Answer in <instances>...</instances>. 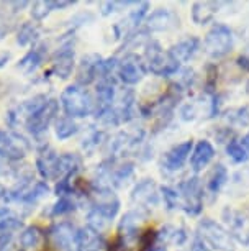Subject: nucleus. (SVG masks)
I'll use <instances>...</instances> for the list:
<instances>
[{
    "label": "nucleus",
    "instance_id": "f257e3e1",
    "mask_svg": "<svg viewBox=\"0 0 249 251\" xmlns=\"http://www.w3.org/2000/svg\"><path fill=\"white\" fill-rule=\"evenodd\" d=\"M195 238L205 246L206 251H234L233 236L229 235V231L225 228L222 224L211 220L204 219L200 220L199 226H197Z\"/></svg>",
    "mask_w": 249,
    "mask_h": 251
},
{
    "label": "nucleus",
    "instance_id": "f03ea898",
    "mask_svg": "<svg viewBox=\"0 0 249 251\" xmlns=\"http://www.w3.org/2000/svg\"><path fill=\"white\" fill-rule=\"evenodd\" d=\"M61 107L70 118H84L92 115L95 110V99L87 91V87L74 84L61 94Z\"/></svg>",
    "mask_w": 249,
    "mask_h": 251
},
{
    "label": "nucleus",
    "instance_id": "7ed1b4c3",
    "mask_svg": "<svg viewBox=\"0 0 249 251\" xmlns=\"http://www.w3.org/2000/svg\"><path fill=\"white\" fill-rule=\"evenodd\" d=\"M144 63L151 74L159 77H171L181 71V64L169 54V51L162 50V46L154 40H149L144 46Z\"/></svg>",
    "mask_w": 249,
    "mask_h": 251
},
{
    "label": "nucleus",
    "instance_id": "20e7f679",
    "mask_svg": "<svg viewBox=\"0 0 249 251\" xmlns=\"http://www.w3.org/2000/svg\"><path fill=\"white\" fill-rule=\"evenodd\" d=\"M204 51L211 59H223L234 48L233 30L225 23H213L204 38Z\"/></svg>",
    "mask_w": 249,
    "mask_h": 251
},
{
    "label": "nucleus",
    "instance_id": "39448f33",
    "mask_svg": "<svg viewBox=\"0 0 249 251\" xmlns=\"http://www.w3.org/2000/svg\"><path fill=\"white\" fill-rule=\"evenodd\" d=\"M181 196V208L189 217H197L204 210V184L197 176L179 182L176 187Z\"/></svg>",
    "mask_w": 249,
    "mask_h": 251
},
{
    "label": "nucleus",
    "instance_id": "423d86ee",
    "mask_svg": "<svg viewBox=\"0 0 249 251\" xmlns=\"http://www.w3.org/2000/svg\"><path fill=\"white\" fill-rule=\"evenodd\" d=\"M89 196H91V210L100 214L110 222L115 219L120 210V201L110 187L92 186Z\"/></svg>",
    "mask_w": 249,
    "mask_h": 251
},
{
    "label": "nucleus",
    "instance_id": "0eeeda50",
    "mask_svg": "<svg viewBox=\"0 0 249 251\" xmlns=\"http://www.w3.org/2000/svg\"><path fill=\"white\" fill-rule=\"evenodd\" d=\"M148 68L146 63L141 56L135 53H126L123 58L118 59L116 66V77L125 84V86H136L146 75Z\"/></svg>",
    "mask_w": 249,
    "mask_h": 251
},
{
    "label": "nucleus",
    "instance_id": "6e6552de",
    "mask_svg": "<svg viewBox=\"0 0 249 251\" xmlns=\"http://www.w3.org/2000/svg\"><path fill=\"white\" fill-rule=\"evenodd\" d=\"M58 110H59V102L54 100V99H49L40 110H36L28 118L25 126L31 135H35V136L43 135L45 131L49 128L51 123L54 122L56 115H58Z\"/></svg>",
    "mask_w": 249,
    "mask_h": 251
},
{
    "label": "nucleus",
    "instance_id": "1a4fd4ad",
    "mask_svg": "<svg viewBox=\"0 0 249 251\" xmlns=\"http://www.w3.org/2000/svg\"><path fill=\"white\" fill-rule=\"evenodd\" d=\"M223 222H225V228L229 231L233 240H238L239 243L249 246V215L248 214L226 207L223 210Z\"/></svg>",
    "mask_w": 249,
    "mask_h": 251
},
{
    "label": "nucleus",
    "instance_id": "9d476101",
    "mask_svg": "<svg viewBox=\"0 0 249 251\" xmlns=\"http://www.w3.org/2000/svg\"><path fill=\"white\" fill-rule=\"evenodd\" d=\"M159 189L153 179H141L131 191V201L139 210H151L159 203Z\"/></svg>",
    "mask_w": 249,
    "mask_h": 251
},
{
    "label": "nucleus",
    "instance_id": "9b49d317",
    "mask_svg": "<svg viewBox=\"0 0 249 251\" xmlns=\"http://www.w3.org/2000/svg\"><path fill=\"white\" fill-rule=\"evenodd\" d=\"M77 230L70 222H59L49 228V240L56 250L59 251H72L77 250Z\"/></svg>",
    "mask_w": 249,
    "mask_h": 251
},
{
    "label": "nucleus",
    "instance_id": "f8f14e48",
    "mask_svg": "<svg viewBox=\"0 0 249 251\" xmlns=\"http://www.w3.org/2000/svg\"><path fill=\"white\" fill-rule=\"evenodd\" d=\"M48 100L49 99L46 96H36L30 99V100L20 102V105H17L15 108H12V110L7 113L8 126H10V128H18V126H22V125H26L28 118L36 110H40Z\"/></svg>",
    "mask_w": 249,
    "mask_h": 251
},
{
    "label": "nucleus",
    "instance_id": "ddd939ff",
    "mask_svg": "<svg viewBox=\"0 0 249 251\" xmlns=\"http://www.w3.org/2000/svg\"><path fill=\"white\" fill-rule=\"evenodd\" d=\"M30 148L28 141L23 136L17 135L15 131L0 130V153L10 161H20L25 158Z\"/></svg>",
    "mask_w": 249,
    "mask_h": 251
},
{
    "label": "nucleus",
    "instance_id": "4468645a",
    "mask_svg": "<svg viewBox=\"0 0 249 251\" xmlns=\"http://www.w3.org/2000/svg\"><path fill=\"white\" fill-rule=\"evenodd\" d=\"M148 10H149V3L148 2L136 3L135 10H131L128 15L123 18V20H120L118 23H115L113 33H115L116 40H121V38H128L131 33H135L136 30H138V26L141 25V22L146 20Z\"/></svg>",
    "mask_w": 249,
    "mask_h": 251
},
{
    "label": "nucleus",
    "instance_id": "2eb2a0df",
    "mask_svg": "<svg viewBox=\"0 0 249 251\" xmlns=\"http://www.w3.org/2000/svg\"><path fill=\"white\" fill-rule=\"evenodd\" d=\"M194 141L185 140L182 143L174 145L171 150H167L162 156V168L169 173H177L185 166V163L190 158Z\"/></svg>",
    "mask_w": 249,
    "mask_h": 251
},
{
    "label": "nucleus",
    "instance_id": "dca6fc26",
    "mask_svg": "<svg viewBox=\"0 0 249 251\" xmlns=\"http://www.w3.org/2000/svg\"><path fill=\"white\" fill-rule=\"evenodd\" d=\"M148 31H172L181 26V18L171 8H158L146 17Z\"/></svg>",
    "mask_w": 249,
    "mask_h": 251
},
{
    "label": "nucleus",
    "instance_id": "f3484780",
    "mask_svg": "<svg viewBox=\"0 0 249 251\" xmlns=\"http://www.w3.org/2000/svg\"><path fill=\"white\" fill-rule=\"evenodd\" d=\"M144 220H146V214L139 208L125 214L118 224V238L126 241H138L141 236V224Z\"/></svg>",
    "mask_w": 249,
    "mask_h": 251
},
{
    "label": "nucleus",
    "instance_id": "a211bd4d",
    "mask_svg": "<svg viewBox=\"0 0 249 251\" xmlns=\"http://www.w3.org/2000/svg\"><path fill=\"white\" fill-rule=\"evenodd\" d=\"M215 154H217V151H215V146L211 145V141H208V140L197 141L194 145V148H192V153L189 158L190 169L195 174L202 173L206 166L215 159Z\"/></svg>",
    "mask_w": 249,
    "mask_h": 251
},
{
    "label": "nucleus",
    "instance_id": "6ab92c4d",
    "mask_svg": "<svg viewBox=\"0 0 249 251\" xmlns=\"http://www.w3.org/2000/svg\"><path fill=\"white\" fill-rule=\"evenodd\" d=\"M103 58L98 54H87L81 59L77 69V84L82 87H87L89 84L98 80L100 75V64Z\"/></svg>",
    "mask_w": 249,
    "mask_h": 251
},
{
    "label": "nucleus",
    "instance_id": "aec40b11",
    "mask_svg": "<svg viewBox=\"0 0 249 251\" xmlns=\"http://www.w3.org/2000/svg\"><path fill=\"white\" fill-rule=\"evenodd\" d=\"M74 69V50L72 45L68 43L56 51L53 56V64H51V73L56 77L61 79H68L72 74Z\"/></svg>",
    "mask_w": 249,
    "mask_h": 251
},
{
    "label": "nucleus",
    "instance_id": "412c9836",
    "mask_svg": "<svg viewBox=\"0 0 249 251\" xmlns=\"http://www.w3.org/2000/svg\"><path fill=\"white\" fill-rule=\"evenodd\" d=\"M82 169V158L76 153H63L56 161L54 181L72 179Z\"/></svg>",
    "mask_w": 249,
    "mask_h": 251
},
{
    "label": "nucleus",
    "instance_id": "4be33fe9",
    "mask_svg": "<svg viewBox=\"0 0 249 251\" xmlns=\"http://www.w3.org/2000/svg\"><path fill=\"white\" fill-rule=\"evenodd\" d=\"M228 179H229V174H228L226 166L218 163L217 166H213V169H211L208 173V176H206L204 194L210 197V201H215V199L218 197V194L222 192V189L226 186Z\"/></svg>",
    "mask_w": 249,
    "mask_h": 251
},
{
    "label": "nucleus",
    "instance_id": "5701e85b",
    "mask_svg": "<svg viewBox=\"0 0 249 251\" xmlns=\"http://www.w3.org/2000/svg\"><path fill=\"white\" fill-rule=\"evenodd\" d=\"M200 46H202L200 38L187 36V38H184V40L177 41L176 45H172L167 51H169V54L177 61V63L184 64V63H189L190 59H194V56L199 53Z\"/></svg>",
    "mask_w": 249,
    "mask_h": 251
},
{
    "label": "nucleus",
    "instance_id": "b1692460",
    "mask_svg": "<svg viewBox=\"0 0 249 251\" xmlns=\"http://www.w3.org/2000/svg\"><path fill=\"white\" fill-rule=\"evenodd\" d=\"M46 235L40 226H26L18 236V250L20 251H40L45 246Z\"/></svg>",
    "mask_w": 249,
    "mask_h": 251
},
{
    "label": "nucleus",
    "instance_id": "393cba45",
    "mask_svg": "<svg viewBox=\"0 0 249 251\" xmlns=\"http://www.w3.org/2000/svg\"><path fill=\"white\" fill-rule=\"evenodd\" d=\"M220 7H222L220 2H194L190 10L192 22L200 26L208 25L215 20L217 13L220 12Z\"/></svg>",
    "mask_w": 249,
    "mask_h": 251
},
{
    "label": "nucleus",
    "instance_id": "a878e982",
    "mask_svg": "<svg viewBox=\"0 0 249 251\" xmlns=\"http://www.w3.org/2000/svg\"><path fill=\"white\" fill-rule=\"evenodd\" d=\"M77 251H102L105 241L102 238V233H98L91 226H84L77 230Z\"/></svg>",
    "mask_w": 249,
    "mask_h": 251
},
{
    "label": "nucleus",
    "instance_id": "bb28decb",
    "mask_svg": "<svg viewBox=\"0 0 249 251\" xmlns=\"http://www.w3.org/2000/svg\"><path fill=\"white\" fill-rule=\"evenodd\" d=\"M76 2H70V0H61V2H54V0H40V2H35L31 7V17L35 18L36 22L45 20L46 17L49 15L51 12L54 10H63V8L72 7Z\"/></svg>",
    "mask_w": 249,
    "mask_h": 251
},
{
    "label": "nucleus",
    "instance_id": "cd10ccee",
    "mask_svg": "<svg viewBox=\"0 0 249 251\" xmlns=\"http://www.w3.org/2000/svg\"><path fill=\"white\" fill-rule=\"evenodd\" d=\"M58 153L51 148H45L36 158V169L43 179H51L54 181V171H56V161H58Z\"/></svg>",
    "mask_w": 249,
    "mask_h": 251
},
{
    "label": "nucleus",
    "instance_id": "c85d7f7f",
    "mask_svg": "<svg viewBox=\"0 0 249 251\" xmlns=\"http://www.w3.org/2000/svg\"><path fill=\"white\" fill-rule=\"evenodd\" d=\"M45 56H46V46L45 45L35 46V48L28 51V53L20 59L18 69L25 74H33L45 61Z\"/></svg>",
    "mask_w": 249,
    "mask_h": 251
},
{
    "label": "nucleus",
    "instance_id": "c756f323",
    "mask_svg": "<svg viewBox=\"0 0 249 251\" xmlns=\"http://www.w3.org/2000/svg\"><path fill=\"white\" fill-rule=\"evenodd\" d=\"M226 154L234 164H244L249 161V145L244 138H233L226 143Z\"/></svg>",
    "mask_w": 249,
    "mask_h": 251
},
{
    "label": "nucleus",
    "instance_id": "7c9ffc66",
    "mask_svg": "<svg viewBox=\"0 0 249 251\" xmlns=\"http://www.w3.org/2000/svg\"><path fill=\"white\" fill-rule=\"evenodd\" d=\"M22 228V220L15 217H7L0 220V251L5 250L13 238V233Z\"/></svg>",
    "mask_w": 249,
    "mask_h": 251
},
{
    "label": "nucleus",
    "instance_id": "2f4dec72",
    "mask_svg": "<svg viewBox=\"0 0 249 251\" xmlns=\"http://www.w3.org/2000/svg\"><path fill=\"white\" fill-rule=\"evenodd\" d=\"M158 238L166 241V243H174L177 246H182L185 245V241L189 240V233L184 226H164L161 230V233H158Z\"/></svg>",
    "mask_w": 249,
    "mask_h": 251
},
{
    "label": "nucleus",
    "instance_id": "473e14b6",
    "mask_svg": "<svg viewBox=\"0 0 249 251\" xmlns=\"http://www.w3.org/2000/svg\"><path fill=\"white\" fill-rule=\"evenodd\" d=\"M38 36H40L38 25L33 22H25L17 33V43L20 46H28L31 43H35V41L38 40Z\"/></svg>",
    "mask_w": 249,
    "mask_h": 251
},
{
    "label": "nucleus",
    "instance_id": "72a5a7b5",
    "mask_svg": "<svg viewBox=\"0 0 249 251\" xmlns=\"http://www.w3.org/2000/svg\"><path fill=\"white\" fill-rule=\"evenodd\" d=\"M79 131V125L76 120L70 117H61L56 122V136L59 140H68L70 136H74Z\"/></svg>",
    "mask_w": 249,
    "mask_h": 251
},
{
    "label": "nucleus",
    "instance_id": "f704fd0d",
    "mask_svg": "<svg viewBox=\"0 0 249 251\" xmlns=\"http://www.w3.org/2000/svg\"><path fill=\"white\" fill-rule=\"evenodd\" d=\"M159 192H161V197L167 210H177V208H181V196L176 187L162 186L159 189Z\"/></svg>",
    "mask_w": 249,
    "mask_h": 251
},
{
    "label": "nucleus",
    "instance_id": "c9c22d12",
    "mask_svg": "<svg viewBox=\"0 0 249 251\" xmlns=\"http://www.w3.org/2000/svg\"><path fill=\"white\" fill-rule=\"evenodd\" d=\"M228 122L234 126H249V105H243V107H236L231 108L228 112Z\"/></svg>",
    "mask_w": 249,
    "mask_h": 251
},
{
    "label": "nucleus",
    "instance_id": "e433bc0d",
    "mask_svg": "<svg viewBox=\"0 0 249 251\" xmlns=\"http://www.w3.org/2000/svg\"><path fill=\"white\" fill-rule=\"evenodd\" d=\"M74 196H64V197H59V201L54 203L53 208H51V214L53 215H68L70 212L76 210L77 203L76 201L72 199Z\"/></svg>",
    "mask_w": 249,
    "mask_h": 251
},
{
    "label": "nucleus",
    "instance_id": "4c0bfd02",
    "mask_svg": "<svg viewBox=\"0 0 249 251\" xmlns=\"http://www.w3.org/2000/svg\"><path fill=\"white\" fill-rule=\"evenodd\" d=\"M130 5H135V2H116V0H113V2H102L100 3V13L103 17H107V15H112V13H115V12L123 10V8L130 7Z\"/></svg>",
    "mask_w": 249,
    "mask_h": 251
},
{
    "label": "nucleus",
    "instance_id": "58836bf2",
    "mask_svg": "<svg viewBox=\"0 0 249 251\" xmlns=\"http://www.w3.org/2000/svg\"><path fill=\"white\" fill-rule=\"evenodd\" d=\"M10 13H13V12L8 10L5 13V12L0 10V40H2L7 33H10L12 26H13V18H12Z\"/></svg>",
    "mask_w": 249,
    "mask_h": 251
},
{
    "label": "nucleus",
    "instance_id": "ea45409f",
    "mask_svg": "<svg viewBox=\"0 0 249 251\" xmlns=\"http://www.w3.org/2000/svg\"><path fill=\"white\" fill-rule=\"evenodd\" d=\"M102 136H103V131H100V130H92L91 133H89V136H86V138H84L82 148L84 150H93V148H97L98 143L102 141Z\"/></svg>",
    "mask_w": 249,
    "mask_h": 251
},
{
    "label": "nucleus",
    "instance_id": "a19ab883",
    "mask_svg": "<svg viewBox=\"0 0 249 251\" xmlns=\"http://www.w3.org/2000/svg\"><path fill=\"white\" fill-rule=\"evenodd\" d=\"M238 66L249 73V51H248V53H244V54L239 56V58H238Z\"/></svg>",
    "mask_w": 249,
    "mask_h": 251
},
{
    "label": "nucleus",
    "instance_id": "79ce46f5",
    "mask_svg": "<svg viewBox=\"0 0 249 251\" xmlns=\"http://www.w3.org/2000/svg\"><path fill=\"white\" fill-rule=\"evenodd\" d=\"M7 163H10V159H7L5 156H3L2 153H0V174L7 173V169H8Z\"/></svg>",
    "mask_w": 249,
    "mask_h": 251
},
{
    "label": "nucleus",
    "instance_id": "37998d69",
    "mask_svg": "<svg viewBox=\"0 0 249 251\" xmlns=\"http://www.w3.org/2000/svg\"><path fill=\"white\" fill-rule=\"evenodd\" d=\"M10 58H12V54L8 53V51H3V53H0V68H3L8 61H10Z\"/></svg>",
    "mask_w": 249,
    "mask_h": 251
},
{
    "label": "nucleus",
    "instance_id": "c03bdc74",
    "mask_svg": "<svg viewBox=\"0 0 249 251\" xmlns=\"http://www.w3.org/2000/svg\"><path fill=\"white\" fill-rule=\"evenodd\" d=\"M8 214H10V212H8V208H7L5 205H0V220H2V219H7Z\"/></svg>",
    "mask_w": 249,
    "mask_h": 251
},
{
    "label": "nucleus",
    "instance_id": "a18cd8bd",
    "mask_svg": "<svg viewBox=\"0 0 249 251\" xmlns=\"http://www.w3.org/2000/svg\"><path fill=\"white\" fill-rule=\"evenodd\" d=\"M149 251H166V250H164V248H161V246H156V248H151V250H149Z\"/></svg>",
    "mask_w": 249,
    "mask_h": 251
},
{
    "label": "nucleus",
    "instance_id": "49530a36",
    "mask_svg": "<svg viewBox=\"0 0 249 251\" xmlns=\"http://www.w3.org/2000/svg\"><path fill=\"white\" fill-rule=\"evenodd\" d=\"M243 138H244V141H246V143L249 145V131H248V133H246V135H244V136H243Z\"/></svg>",
    "mask_w": 249,
    "mask_h": 251
}]
</instances>
